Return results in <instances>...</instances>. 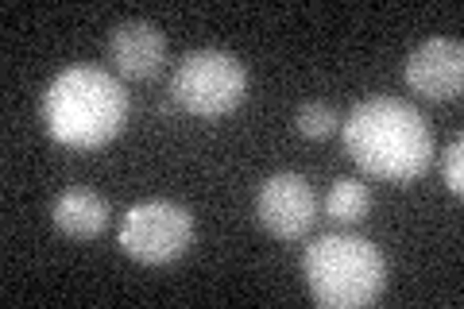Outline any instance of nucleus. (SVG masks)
I'll list each match as a JSON object with an SVG mask.
<instances>
[{"instance_id":"1","label":"nucleus","mask_w":464,"mask_h":309,"mask_svg":"<svg viewBox=\"0 0 464 309\" xmlns=\"http://www.w3.org/2000/svg\"><path fill=\"white\" fill-rule=\"evenodd\" d=\"M344 155L368 174L391 186L422 179L433 163V131L430 121L411 101L375 93L348 112L341 124Z\"/></svg>"},{"instance_id":"2","label":"nucleus","mask_w":464,"mask_h":309,"mask_svg":"<svg viewBox=\"0 0 464 309\" xmlns=\"http://www.w3.org/2000/svg\"><path fill=\"white\" fill-rule=\"evenodd\" d=\"M132 101L121 78L101 66H66L43 90L39 116L47 136L74 151L109 147L128 124Z\"/></svg>"},{"instance_id":"3","label":"nucleus","mask_w":464,"mask_h":309,"mask_svg":"<svg viewBox=\"0 0 464 309\" xmlns=\"http://www.w3.org/2000/svg\"><path fill=\"white\" fill-rule=\"evenodd\" d=\"M302 275L317 305L364 309L387 290V256L356 232H329L302 252Z\"/></svg>"},{"instance_id":"4","label":"nucleus","mask_w":464,"mask_h":309,"mask_svg":"<svg viewBox=\"0 0 464 309\" xmlns=\"http://www.w3.org/2000/svg\"><path fill=\"white\" fill-rule=\"evenodd\" d=\"M248 97V70L228 51H190L170 73V105L194 121L232 116Z\"/></svg>"},{"instance_id":"5","label":"nucleus","mask_w":464,"mask_h":309,"mask_svg":"<svg viewBox=\"0 0 464 309\" xmlns=\"http://www.w3.org/2000/svg\"><path fill=\"white\" fill-rule=\"evenodd\" d=\"M198 237L194 213L179 201L167 198H151L132 205L121 217V228H116V244L128 259L143 263V267H167V263L182 259L190 252V244Z\"/></svg>"},{"instance_id":"6","label":"nucleus","mask_w":464,"mask_h":309,"mask_svg":"<svg viewBox=\"0 0 464 309\" xmlns=\"http://www.w3.org/2000/svg\"><path fill=\"white\" fill-rule=\"evenodd\" d=\"M256 220L267 237L295 244L314 228L317 220V194L314 186L295 170H279L259 186L256 194Z\"/></svg>"},{"instance_id":"7","label":"nucleus","mask_w":464,"mask_h":309,"mask_svg":"<svg viewBox=\"0 0 464 309\" xmlns=\"http://www.w3.org/2000/svg\"><path fill=\"white\" fill-rule=\"evenodd\" d=\"M406 85L426 101H457L464 90V47L460 39H426L406 54Z\"/></svg>"},{"instance_id":"8","label":"nucleus","mask_w":464,"mask_h":309,"mask_svg":"<svg viewBox=\"0 0 464 309\" xmlns=\"http://www.w3.org/2000/svg\"><path fill=\"white\" fill-rule=\"evenodd\" d=\"M109 58L121 78L148 82L167 63V35L148 20H124L109 32Z\"/></svg>"},{"instance_id":"9","label":"nucleus","mask_w":464,"mask_h":309,"mask_svg":"<svg viewBox=\"0 0 464 309\" xmlns=\"http://www.w3.org/2000/svg\"><path fill=\"white\" fill-rule=\"evenodd\" d=\"M51 220H54V228L70 240H93L109 225V201L101 194H93V189H85V186H70L54 198Z\"/></svg>"},{"instance_id":"10","label":"nucleus","mask_w":464,"mask_h":309,"mask_svg":"<svg viewBox=\"0 0 464 309\" xmlns=\"http://www.w3.org/2000/svg\"><path fill=\"white\" fill-rule=\"evenodd\" d=\"M372 213V194L360 179H337L325 194V217L337 225H360Z\"/></svg>"},{"instance_id":"11","label":"nucleus","mask_w":464,"mask_h":309,"mask_svg":"<svg viewBox=\"0 0 464 309\" xmlns=\"http://www.w3.org/2000/svg\"><path fill=\"white\" fill-rule=\"evenodd\" d=\"M295 128L306 140H325L341 128V121H337V112H333V105H325V101H306V105L295 112Z\"/></svg>"},{"instance_id":"12","label":"nucleus","mask_w":464,"mask_h":309,"mask_svg":"<svg viewBox=\"0 0 464 309\" xmlns=\"http://www.w3.org/2000/svg\"><path fill=\"white\" fill-rule=\"evenodd\" d=\"M441 179H445V186H449V194L453 198L464 194V140L460 136L449 143V151L441 159Z\"/></svg>"}]
</instances>
